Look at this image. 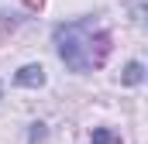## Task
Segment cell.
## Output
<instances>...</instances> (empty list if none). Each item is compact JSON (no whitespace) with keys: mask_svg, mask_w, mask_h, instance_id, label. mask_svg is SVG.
Masks as SVG:
<instances>
[{"mask_svg":"<svg viewBox=\"0 0 148 144\" xmlns=\"http://www.w3.org/2000/svg\"><path fill=\"white\" fill-rule=\"evenodd\" d=\"M55 48L73 72H93L110 55V35L97 21H73L55 28Z\"/></svg>","mask_w":148,"mask_h":144,"instance_id":"obj_1","label":"cell"},{"mask_svg":"<svg viewBox=\"0 0 148 144\" xmlns=\"http://www.w3.org/2000/svg\"><path fill=\"white\" fill-rule=\"evenodd\" d=\"M17 86H31V89L45 86V69L41 65H24V69L17 72Z\"/></svg>","mask_w":148,"mask_h":144,"instance_id":"obj_2","label":"cell"},{"mask_svg":"<svg viewBox=\"0 0 148 144\" xmlns=\"http://www.w3.org/2000/svg\"><path fill=\"white\" fill-rule=\"evenodd\" d=\"M145 79V69H141V62H131L127 69H124V75H121V82H127V86H138Z\"/></svg>","mask_w":148,"mask_h":144,"instance_id":"obj_3","label":"cell"},{"mask_svg":"<svg viewBox=\"0 0 148 144\" xmlns=\"http://www.w3.org/2000/svg\"><path fill=\"white\" fill-rule=\"evenodd\" d=\"M24 3H28V7H31V10H38V7H41V3H45V0H24Z\"/></svg>","mask_w":148,"mask_h":144,"instance_id":"obj_4","label":"cell"}]
</instances>
